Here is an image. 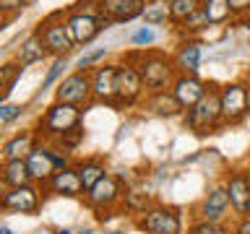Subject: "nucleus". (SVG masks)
Wrapping results in <instances>:
<instances>
[{
  "mask_svg": "<svg viewBox=\"0 0 250 234\" xmlns=\"http://www.w3.org/2000/svg\"><path fill=\"white\" fill-rule=\"evenodd\" d=\"M125 60H130L136 70L144 78L146 91H169L172 83L177 78V68L175 60L169 55H164L159 50H144V52H130Z\"/></svg>",
  "mask_w": 250,
  "mask_h": 234,
  "instance_id": "nucleus-1",
  "label": "nucleus"
},
{
  "mask_svg": "<svg viewBox=\"0 0 250 234\" xmlns=\"http://www.w3.org/2000/svg\"><path fill=\"white\" fill-rule=\"evenodd\" d=\"M76 128H81V107L65 104V101H52V104L44 109L42 120H39L37 136L58 140Z\"/></svg>",
  "mask_w": 250,
  "mask_h": 234,
  "instance_id": "nucleus-2",
  "label": "nucleus"
},
{
  "mask_svg": "<svg viewBox=\"0 0 250 234\" xmlns=\"http://www.w3.org/2000/svg\"><path fill=\"white\" fill-rule=\"evenodd\" d=\"M183 122L188 130L193 133H214L222 128V101H219V89H208L198 104H193L190 109H185Z\"/></svg>",
  "mask_w": 250,
  "mask_h": 234,
  "instance_id": "nucleus-3",
  "label": "nucleus"
},
{
  "mask_svg": "<svg viewBox=\"0 0 250 234\" xmlns=\"http://www.w3.org/2000/svg\"><path fill=\"white\" fill-rule=\"evenodd\" d=\"M222 101V122L237 125L250 115V83L248 81H232L219 89Z\"/></svg>",
  "mask_w": 250,
  "mask_h": 234,
  "instance_id": "nucleus-4",
  "label": "nucleus"
},
{
  "mask_svg": "<svg viewBox=\"0 0 250 234\" xmlns=\"http://www.w3.org/2000/svg\"><path fill=\"white\" fill-rule=\"evenodd\" d=\"M37 34L42 37V44L47 55H55V58H68L70 50H73V39H70V31L65 26V19H62V11L47 16V19L37 26Z\"/></svg>",
  "mask_w": 250,
  "mask_h": 234,
  "instance_id": "nucleus-5",
  "label": "nucleus"
},
{
  "mask_svg": "<svg viewBox=\"0 0 250 234\" xmlns=\"http://www.w3.org/2000/svg\"><path fill=\"white\" fill-rule=\"evenodd\" d=\"M141 234H183V216L177 208L151 206L136 218Z\"/></svg>",
  "mask_w": 250,
  "mask_h": 234,
  "instance_id": "nucleus-6",
  "label": "nucleus"
},
{
  "mask_svg": "<svg viewBox=\"0 0 250 234\" xmlns=\"http://www.w3.org/2000/svg\"><path fill=\"white\" fill-rule=\"evenodd\" d=\"M146 86H144V78L136 70L130 60H123L117 62V78H115V104L120 107H133L144 99Z\"/></svg>",
  "mask_w": 250,
  "mask_h": 234,
  "instance_id": "nucleus-7",
  "label": "nucleus"
},
{
  "mask_svg": "<svg viewBox=\"0 0 250 234\" xmlns=\"http://www.w3.org/2000/svg\"><path fill=\"white\" fill-rule=\"evenodd\" d=\"M91 97V73L89 70H73L68 73L55 89V101H65V104L83 107L89 104Z\"/></svg>",
  "mask_w": 250,
  "mask_h": 234,
  "instance_id": "nucleus-8",
  "label": "nucleus"
},
{
  "mask_svg": "<svg viewBox=\"0 0 250 234\" xmlns=\"http://www.w3.org/2000/svg\"><path fill=\"white\" fill-rule=\"evenodd\" d=\"M123 195H125L123 193V182L115 175H107V177H102L91 190L83 193V200H86L89 208L102 211V214H109L117 203H123Z\"/></svg>",
  "mask_w": 250,
  "mask_h": 234,
  "instance_id": "nucleus-9",
  "label": "nucleus"
},
{
  "mask_svg": "<svg viewBox=\"0 0 250 234\" xmlns=\"http://www.w3.org/2000/svg\"><path fill=\"white\" fill-rule=\"evenodd\" d=\"M65 26L70 31V39H73L76 47H86L97 39L102 31H104L109 23L104 19H97V16H86V13H76L68 8L65 13Z\"/></svg>",
  "mask_w": 250,
  "mask_h": 234,
  "instance_id": "nucleus-10",
  "label": "nucleus"
},
{
  "mask_svg": "<svg viewBox=\"0 0 250 234\" xmlns=\"http://www.w3.org/2000/svg\"><path fill=\"white\" fill-rule=\"evenodd\" d=\"M227 193H229L232 214L242 218L250 216V169H232L224 179Z\"/></svg>",
  "mask_w": 250,
  "mask_h": 234,
  "instance_id": "nucleus-11",
  "label": "nucleus"
},
{
  "mask_svg": "<svg viewBox=\"0 0 250 234\" xmlns=\"http://www.w3.org/2000/svg\"><path fill=\"white\" fill-rule=\"evenodd\" d=\"M229 193H227V185H214L211 190L203 195L198 211H195V216H198V221H211V224H222L227 216H229Z\"/></svg>",
  "mask_w": 250,
  "mask_h": 234,
  "instance_id": "nucleus-12",
  "label": "nucleus"
},
{
  "mask_svg": "<svg viewBox=\"0 0 250 234\" xmlns=\"http://www.w3.org/2000/svg\"><path fill=\"white\" fill-rule=\"evenodd\" d=\"M39 187L31 182V185H21V187H8L0 198V208L5 211H16V214H26V216H34L39 211Z\"/></svg>",
  "mask_w": 250,
  "mask_h": 234,
  "instance_id": "nucleus-13",
  "label": "nucleus"
},
{
  "mask_svg": "<svg viewBox=\"0 0 250 234\" xmlns=\"http://www.w3.org/2000/svg\"><path fill=\"white\" fill-rule=\"evenodd\" d=\"M91 73V97L94 101L115 107V78H117V62H102Z\"/></svg>",
  "mask_w": 250,
  "mask_h": 234,
  "instance_id": "nucleus-14",
  "label": "nucleus"
},
{
  "mask_svg": "<svg viewBox=\"0 0 250 234\" xmlns=\"http://www.w3.org/2000/svg\"><path fill=\"white\" fill-rule=\"evenodd\" d=\"M146 0H99L102 19L107 23H130L144 16Z\"/></svg>",
  "mask_w": 250,
  "mask_h": 234,
  "instance_id": "nucleus-15",
  "label": "nucleus"
},
{
  "mask_svg": "<svg viewBox=\"0 0 250 234\" xmlns=\"http://www.w3.org/2000/svg\"><path fill=\"white\" fill-rule=\"evenodd\" d=\"M172 94H175V99L180 101V107L183 109H190L193 104H198V101L206 97L208 86L201 81L198 76H190V73H177L175 83H172Z\"/></svg>",
  "mask_w": 250,
  "mask_h": 234,
  "instance_id": "nucleus-16",
  "label": "nucleus"
},
{
  "mask_svg": "<svg viewBox=\"0 0 250 234\" xmlns=\"http://www.w3.org/2000/svg\"><path fill=\"white\" fill-rule=\"evenodd\" d=\"M26 167H29L31 182L42 185V187H47V182H50L55 177V172H58V167H55V161L50 156V146H44V143L34 146V151L26 156Z\"/></svg>",
  "mask_w": 250,
  "mask_h": 234,
  "instance_id": "nucleus-17",
  "label": "nucleus"
},
{
  "mask_svg": "<svg viewBox=\"0 0 250 234\" xmlns=\"http://www.w3.org/2000/svg\"><path fill=\"white\" fill-rule=\"evenodd\" d=\"M201 58H203V44L198 39H183V42L177 44L175 55H172L177 73H190V76H198Z\"/></svg>",
  "mask_w": 250,
  "mask_h": 234,
  "instance_id": "nucleus-18",
  "label": "nucleus"
},
{
  "mask_svg": "<svg viewBox=\"0 0 250 234\" xmlns=\"http://www.w3.org/2000/svg\"><path fill=\"white\" fill-rule=\"evenodd\" d=\"M47 190L55 193V195H65V198H78V195H83V185H81V177H78L76 167H65L60 172H55V177L47 182Z\"/></svg>",
  "mask_w": 250,
  "mask_h": 234,
  "instance_id": "nucleus-19",
  "label": "nucleus"
},
{
  "mask_svg": "<svg viewBox=\"0 0 250 234\" xmlns=\"http://www.w3.org/2000/svg\"><path fill=\"white\" fill-rule=\"evenodd\" d=\"M144 104L148 107V112H154L156 117H180V115H185V109L180 107V101L175 99L172 91H151V94H146Z\"/></svg>",
  "mask_w": 250,
  "mask_h": 234,
  "instance_id": "nucleus-20",
  "label": "nucleus"
},
{
  "mask_svg": "<svg viewBox=\"0 0 250 234\" xmlns=\"http://www.w3.org/2000/svg\"><path fill=\"white\" fill-rule=\"evenodd\" d=\"M39 143L37 140V130H21L16 133L11 140H5L3 146V161H13V159H26V156L34 151V146Z\"/></svg>",
  "mask_w": 250,
  "mask_h": 234,
  "instance_id": "nucleus-21",
  "label": "nucleus"
},
{
  "mask_svg": "<svg viewBox=\"0 0 250 234\" xmlns=\"http://www.w3.org/2000/svg\"><path fill=\"white\" fill-rule=\"evenodd\" d=\"M47 58V50H44V44H42V37L37 34H29L26 39L21 42L19 47V55H16V60L21 62L23 68H29V65H34V62H42Z\"/></svg>",
  "mask_w": 250,
  "mask_h": 234,
  "instance_id": "nucleus-22",
  "label": "nucleus"
},
{
  "mask_svg": "<svg viewBox=\"0 0 250 234\" xmlns=\"http://www.w3.org/2000/svg\"><path fill=\"white\" fill-rule=\"evenodd\" d=\"M76 172H78V177H81L83 193H86V190H91V187L97 185L102 177H107V167H104V161L97 159V156L78 161V164H76Z\"/></svg>",
  "mask_w": 250,
  "mask_h": 234,
  "instance_id": "nucleus-23",
  "label": "nucleus"
},
{
  "mask_svg": "<svg viewBox=\"0 0 250 234\" xmlns=\"http://www.w3.org/2000/svg\"><path fill=\"white\" fill-rule=\"evenodd\" d=\"M3 179L8 187H21V185H31V175L26 167V159H13V161H3Z\"/></svg>",
  "mask_w": 250,
  "mask_h": 234,
  "instance_id": "nucleus-24",
  "label": "nucleus"
},
{
  "mask_svg": "<svg viewBox=\"0 0 250 234\" xmlns=\"http://www.w3.org/2000/svg\"><path fill=\"white\" fill-rule=\"evenodd\" d=\"M201 11L206 13L208 26H222V23H227V21L234 16L227 0H203V3H201Z\"/></svg>",
  "mask_w": 250,
  "mask_h": 234,
  "instance_id": "nucleus-25",
  "label": "nucleus"
},
{
  "mask_svg": "<svg viewBox=\"0 0 250 234\" xmlns=\"http://www.w3.org/2000/svg\"><path fill=\"white\" fill-rule=\"evenodd\" d=\"M144 23L146 26H162L169 23V0H146L144 3Z\"/></svg>",
  "mask_w": 250,
  "mask_h": 234,
  "instance_id": "nucleus-26",
  "label": "nucleus"
},
{
  "mask_svg": "<svg viewBox=\"0 0 250 234\" xmlns=\"http://www.w3.org/2000/svg\"><path fill=\"white\" fill-rule=\"evenodd\" d=\"M195 11H201V0H169V23L180 26Z\"/></svg>",
  "mask_w": 250,
  "mask_h": 234,
  "instance_id": "nucleus-27",
  "label": "nucleus"
},
{
  "mask_svg": "<svg viewBox=\"0 0 250 234\" xmlns=\"http://www.w3.org/2000/svg\"><path fill=\"white\" fill-rule=\"evenodd\" d=\"M203 29H208V21H206V13H203V11H195L190 19H185V21L177 26V31H180L185 39H193V34H201Z\"/></svg>",
  "mask_w": 250,
  "mask_h": 234,
  "instance_id": "nucleus-28",
  "label": "nucleus"
},
{
  "mask_svg": "<svg viewBox=\"0 0 250 234\" xmlns=\"http://www.w3.org/2000/svg\"><path fill=\"white\" fill-rule=\"evenodd\" d=\"M123 206L130 211V214H144V211L151 208V198H148L146 193H136V190H130V193H125L123 195Z\"/></svg>",
  "mask_w": 250,
  "mask_h": 234,
  "instance_id": "nucleus-29",
  "label": "nucleus"
},
{
  "mask_svg": "<svg viewBox=\"0 0 250 234\" xmlns=\"http://www.w3.org/2000/svg\"><path fill=\"white\" fill-rule=\"evenodd\" d=\"M21 73H23V65H21L19 60L0 65V86H3L5 91H11V89H13V83L19 81V76H21Z\"/></svg>",
  "mask_w": 250,
  "mask_h": 234,
  "instance_id": "nucleus-30",
  "label": "nucleus"
},
{
  "mask_svg": "<svg viewBox=\"0 0 250 234\" xmlns=\"http://www.w3.org/2000/svg\"><path fill=\"white\" fill-rule=\"evenodd\" d=\"M65 68H68V58H55L50 70H47V76H44V81H42V91L50 89L52 83H60L62 78H65V76H62V73H65Z\"/></svg>",
  "mask_w": 250,
  "mask_h": 234,
  "instance_id": "nucleus-31",
  "label": "nucleus"
},
{
  "mask_svg": "<svg viewBox=\"0 0 250 234\" xmlns=\"http://www.w3.org/2000/svg\"><path fill=\"white\" fill-rule=\"evenodd\" d=\"M109 55V50L107 47H97V50H91V52H86V55H81V58L76 60V70H89V68H94L99 60H104Z\"/></svg>",
  "mask_w": 250,
  "mask_h": 234,
  "instance_id": "nucleus-32",
  "label": "nucleus"
},
{
  "mask_svg": "<svg viewBox=\"0 0 250 234\" xmlns=\"http://www.w3.org/2000/svg\"><path fill=\"white\" fill-rule=\"evenodd\" d=\"M154 42H156V31L154 26H146V23L130 34V44H136V47H151Z\"/></svg>",
  "mask_w": 250,
  "mask_h": 234,
  "instance_id": "nucleus-33",
  "label": "nucleus"
},
{
  "mask_svg": "<svg viewBox=\"0 0 250 234\" xmlns=\"http://www.w3.org/2000/svg\"><path fill=\"white\" fill-rule=\"evenodd\" d=\"M188 234H232V229H227L224 224H211V221H195L190 224Z\"/></svg>",
  "mask_w": 250,
  "mask_h": 234,
  "instance_id": "nucleus-34",
  "label": "nucleus"
},
{
  "mask_svg": "<svg viewBox=\"0 0 250 234\" xmlns=\"http://www.w3.org/2000/svg\"><path fill=\"white\" fill-rule=\"evenodd\" d=\"M81 140H83V128H76V130H70V133H65V136H62V138H58V140H55V143H58L60 146V151H70V148H76L78 143H81Z\"/></svg>",
  "mask_w": 250,
  "mask_h": 234,
  "instance_id": "nucleus-35",
  "label": "nucleus"
},
{
  "mask_svg": "<svg viewBox=\"0 0 250 234\" xmlns=\"http://www.w3.org/2000/svg\"><path fill=\"white\" fill-rule=\"evenodd\" d=\"M70 11L86 13V16H97V19H102V5H99V0H78L76 5H70Z\"/></svg>",
  "mask_w": 250,
  "mask_h": 234,
  "instance_id": "nucleus-36",
  "label": "nucleus"
},
{
  "mask_svg": "<svg viewBox=\"0 0 250 234\" xmlns=\"http://www.w3.org/2000/svg\"><path fill=\"white\" fill-rule=\"evenodd\" d=\"M21 112H23V107H19V104H0V125L13 122Z\"/></svg>",
  "mask_w": 250,
  "mask_h": 234,
  "instance_id": "nucleus-37",
  "label": "nucleus"
},
{
  "mask_svg": "<svg viewBox=\"0 0 250 234\" xmlns=\"http://www.w3.org/2000/svg\"><path fill=\"white\" fill-rule=\"evenodd\" d=\"M21 8H23V0H0V11H3L5 19H11V16L21 13Z\"/></svg>",
  "mask_w": 250,
  "mask_h": 234,
  "instance_id": "nucleus-38",
  "label": "nucleus"
},
{
  "mask_svg": "<svg viewBox=\"0 0 250 234\" xmlns=\"http://www.w3.org/2000/svg\"><path fill=\"white\" fill-rule=\"evenodd\" d=\"M227 3H229V8H232L234 16H245V13H250V0H227Z\"/></svg>",
  "mask_w": 250,
  "mask_h": 234,
  "instance_id": "nucleus-39",
  "label": "nucleus"
},
{
  "mask_svg": "<svg viewBox=\"0 0 250 234\" xmlns=\"http://www.w3.org/2000/svg\"><path fill=\"white\" fill-rule=\"evenodd\" d=\"M232 234H250V216L237 218V224L232 226Z\"/></svg>",
  "mask_w": 250,
  "mask_h": 234,
  "instance_id": "nucleus-40",
  "label": "nucleus"
},
{
  "mask_svg": "<svg viewBox=\"0 0 250 234\" xmlns=\"http://www.w3.org/2000/svg\"><path fill=\"white\" fill-rule=\"evenodd\" d=\"M5 190H8V185H5V179H3V161H0V198H3Z\"/></svg>",
  "mask_w": 250,
  "mask_h": 234,
  "instance_id": "nucleus-41",
  "label": "nucleus"
},
{
  "mask_svg": "<svg viewBox=\"0 0 250 234\" xmlns=\"http://www.w3.org/2000/svg\"><path fill=\"white\" fill-rule=\"evenodd\" d=\"M5 97H8V91L3 89V86H0V104H3V99H5Z\"/></svg>",
  "mask_w": 250,
  "mask_h": 234,
  "instance_id": "nucleus-42",
  "label": "nucleus"
},
{
  "mask_svg": "<svg viewBox=\"0 0 250 234\" xmlns=\"http://www.w3.org/2000/svg\"><path fill=\"white\" fill-rule=\"evenodd\" d=\"M5 23H8V19H5V16H3V11H0V29H3Z\"/></svg>",
  "mask_w": 250,
  "mask_h": 234,
  "instance_id": "nucleus-43",
  "label": "nucleus"
},
{
  "mask_svg": "<svg viewBox=\"0 0 250 234\" xmlns=\"http://www.w3.org/2000/svg\"><path fill=\"white\" fill-rule=\"evenodd\" d=\"M0 234H13V232L8 229V226H3V224H0Z\"/></svg>",
  "mask_w": 250,
  "mask_h": 234,
  "instance_id": "nucleus-44",
  "label": "nucleus"
},
{
  "mask_svg": "<svg viewBox=\"0 0 250 234\" xmlns=\"http://www.w3.org/2000/svg\"><path fill=\"white\" fill-rule=\"evenodd\" d=\"M78 234H94V229H83V232H78Z\"/></svg>",
  "mask_w": 250,
  "mask_h": 234,
  "instance_id": "nucleus-45",
  "label": "nucleus"
},
{
  "mask_svg": "<svg viewBox=\"0 0 250 234\" xmlns=\"http://www.w3.org/2000/svg\"><path fill=\"white\" fill-rule=\"evenodd\" d=\"M58 234H73V232H70V229H60Z\"/></svg>",
  "mask_w": 250,
  "mask_h": 234,
  "instance_id": "nucleus-46",
  "label": "nucleus"
},
{
  "mask_svg": "<svg viewBox=\"0 0 250 234\" xmlns=\"http://www.w3.org/2000/svg\"><path fill=\"white\" fill-rule=\"evenodd\" d=\"M248 83H250V73H248Z\"/></svg>",
  "mask_w": 250,
  "mask_h": 234,
  "instance_id": "nucleus-47",
  "label": "nucleus"
},
{
  "mask_svg": "<svg viewBox=\"0 0 250 234\" xmlns=\"http://www.w3.org/2000/svg\"><path fill=\"white\" fill-rule=\"evenodd\" d=\"M248 42H250V37H248Z\"/></svg>",
  "mask_w": 250,
  "mask_h": 234,
  "instance_id": "nucleus-48",
  "label": "nucleus"
},
{
  "mask_svg": "<svg viewBox=\"0 0 250 234\" xmlns=\"http://www.w3.org/2000/svg\"><path fill=\"white\" fill-rule=\"evenodd\" d=\"M23 3H26V0H23Z\"/></svg>",
  "mask_w": 250,
  "mask_h": 234,
  "instance_id": "nucleus-49",
  "label": "nucleus"
},
{
  "mask_svg": "<svg viewBox=\"0 0 250 234\" xmlns=\"http://www.w3.org/2000/svg\"><path fill=\"white\" fill-rule=\"evenodd\" d=\"M201 3H203V0H201Z\"/></svg>",
  "mask_w": 250,
  "mask_h": 234,
  "instance_id": "nucleus-50",
  "label": "nucleus"
}]
</instances>
